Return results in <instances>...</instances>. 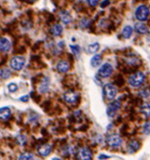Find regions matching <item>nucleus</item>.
Segmentation results:
<instances>
[{"label": "nucleus", "mask_w": 150, "mask_h": 160, "mask_svg": "<svg viewBox=\"0 0 150 160\" xmlns=\"http://www.w3.org/2000/svg\"><path fill=\"white\" fill-rule=\"evenodd\" d=\"M70 48L71 49L72 51L73 52V54L76 55V56L80 54V51H81V48L78 45H70Z\"/></svg>", "instance_id": "26"}, {"label": "nucleus", "mask_w": 150, "mask_h": 160, "mask_svg": "<svg viewBox=\"0 0 150 160\" xmlns=\"http://www.w3.org/2000/svg\"><path fill=\"white\" fill-rule=\"evenodd\" d=\"M49 85H50V79L48 77H44L42 79L41 84L39 87V91L42 93H45L48 91Z\"/></svg>", "instance_id": "14"}, {"label": "nucleus", "mask_w": 150, "mask_h": 160, "mask_svg": "<svg viewBox=\"0 0 150 160\" xmlns=\"http://www.w3.org/2000/svg\"><path fill=\"white\" fill-rule=\"evenodd\" d=\"M110 4L109 0H104L103 2H102V4H101V7L102 8H106Z\"/></svg>", "instance_id": "39"}, {"label": "nucleus", "mask_w": 150, "mask_h": 160, "mask_svg": "<svg viewBox=\"0 0 150 160\" xmlns=\"http://www.w3.org/2000/svg\"><path fill=\"white\" fill-rule=\"evenodd\" d=\"M81 156L83 159L89 160V159H92L93 153H92V151H91V149L87 148V147H85V148H83L81 150Z\"/></svg>", "instance_id": "17"}, {"label": "nucleus", "mask_w": 150, "mask_h": 160, "mask_svg": "<svg viewBox=\"0 0 150 160\" xmlns=\"http://www.w3.org/2000/svg\"><path fill=\"white\" fill-rule=\"evenodd\" d=\"M59 16L60 18L61 21H62L64 24H68L71 23V21H72L71 15H70V14L68 11H66V10L60 11Z\"/></svg>", "instance_id": "10"}, {"label": "nucleus", "mask_w": 150, "mask_h": 160, "mask_svg": "<svg viewBox=\"0 0 150 160\" xmlns=\"http://www.w3.org/2000/svg\"><path fill=\"white\" fill-rule=\"evenodd\" d=\"M87 2L89 4V5L95 7V6H96L97 4H99V0H87Z\"/></svg>", "instance_id": "34"}, {"label": "nucleus", "mask_w": 150, "mask_h": 160, "mask_svg": "<svg viewBox=\"0 0 150 160\" xmlns=\"http://www.w3.org/2000/svg\"><path fill=\"white\" fill-rule=\"evenodd\" d=\"M8 88L9 91L11 92V93H14L18 89V86L15 83H10L8 85Z\"/></svg>", "instance_id": "31"}, {"label": "nucleus", "mask_w": 150, "mask_h": 160, "mask_svg": "<svg viewBox=\"0 0 150 160\" xmlns=\"http://www.w3.org/2000/svg\"><path fill=\"white\" fill-rule=\"evenodd\" d=\"M140 143L139 141H131L128 144V145L127 147V151H128V153H134V152H136L140 149Z\"/></svg>", "instance_id": "12"}, {"label": "nucleus", "mask_w": 150, "mask_h": 160, "mask_svg": "<svg viewBox=\"0 0 150 160\" xmlns=\"http://www.w3.org/2000/svg\"><path fill=\"white\" fill-rule=\"evenodd\" d=\"M24 42H25V43L28 44V45H30V43H30V39L28 37L24 39Z\"/></svg>", "instance_id": "46"}, {"label": "nucleus", "mask_w": 150, "mask_h": 160, "mask_svg": "<svg viewBox=\"0 0 150 160\" xmlns=\"http://www.w3.org/2000/svg\"><path fill=\"white\" fill-rule=\"evenodd\" d=\"M134 29H135L137 33L139 34H146L149 32L148 27L145 25L144 24L141 23L135 24V25H134Z\"/></svg>", "instance_id": "15"}, {"label": "nucleus", "mask_w": 150, "mask_h": 160, "mask_svg": "<svg viewBox=\"0 0 150 160\" xmlns=\"http://www.w3.org/2000/svg\"><path fill=\"white\" fill-rule=\"evenodd\" d=\"M143 133L146 135H149L150 134V121L147 122L145 124L143 125Z\"/></svg>", "instance_id": "27"}, {"label": "nucleus", "mask_w": 150, "mask_h": 160, "mask_svg": "<svg viewBox=\"0 0 150 160\" xmlns=\"http://www.w3.org/2000/svg\"><path fill=\"white\" fill-rule=\"evenodd\" d=\"M58 72L64 73L68 72L70 70V64L66 61H60L58 63L56 66Z\"/></svg>", "instance_id": "13"}, {"label": "nucleus", "mask_w": 150, "mask_h": 160, "mask_svg": "<svg viewBox=\"0 0 150 160\" xmlns=\"http://www.w3.org/2000/svg\"><path fill=\"white\" fill-rule=\"evenodd\" d=\"M16 140L18 141V143H20V144H22V145H24L25 143H26V137H24V135H22V134L18 135L17 137H16Z\"/></svg>", "instance_id": "28"}, {"label": "nucleus", "mask_w": 150, "mask_h": 160, "mask_svg": "<svg viewBox=\"0 0 150 160\" xmlns=\"http://www.w3.org/2000/svg\"><path fill=\"white\" fill-rule=\"evenodd\" d=\"M110 158V156L106 155L105 154H101L99 155L98 159H108Z\"/></svg>", "instance_id": "43"}, {"label": "nucleus", "mask_w": 150, "mask_h": 160, "mask_svg": "<svg viewBox=\"0 0 150 160\" xmlns=\"http://www.w3.org/2000/svg\"><path fill=\"white\" fill-rule=\"evenodd\" d=\"M87 128H88V127H87L86 125H83V126H82L80 128H79V130L82 132H85L87 130Z\"/></svg>", "instance_id": "44"}, {"label": "nucleus", "mask_w": 150, "mask_h": 160, "mask_svg": "<svg viewBox=\"0 0 150 160\" xmlns=\"http://www.w3.org/2000/svg\"><path fill=\"white\" fill-rule=\"evenodd\" d=\"M63 31V28L62 25L60 24H56L52 27V29H51V33L52 35L55 37H58L60 36L61 34H62Z\"/></svg>", "instance_id": "18"}, {"label": "nucleus", "mask_w": 150, "mask_h": 160, "mask_svg": "<svg viewBox=\"0 0 150 160\" xmlns=\"http://www.w3.org/2000/svg\"><path fill=\"white\" fill-rule=\"evenodd\" d=\"M121 107L120 102L118 100H116L112 101V103H110L108 107H107L106 113L110 118H113L116 115V112H117L118 110H120Z\"/></svg>", "instance_id": "6"}, {"label": "nucleus", "mask_w": 150, "mask_h": 160, "mask_svg": "<svg viewBox=\"0 0 150 160\" xmlns=\"http://www.w3.org/2000/svg\"><path fill=\"white\" fill-rule=\"evenodd\" d=\"M90 22L89 20H87V19H82L81 21V23H80V25L82 28H87L89 26V23Z\"/></svg>", "instance_id": "33"}, {"label": "nucleus", "mask_w": 150, "mask_h": 160, "mask_svg": "<svg viewBox=\"0 0 150 160\" xmlns=\"http://www.w3.org/2000/svg\"><path fill=\"white\" fill-rule=\"evenodd\" d=\"M11 76V71L8 68L0 70V77L3 79H8Z\"/></svg>", "instance_id": "22"}, {"label": "nucleus", "mask_w": 150, "mask_h": 160, "mask_svg": "<svg viewBox=\"0 0 150 160\" xmlns=\"http://www.w3.org/2000/svg\"><path fill=\"white\" fill-rule=\"evenodd\" d=\"M103 95L105 99L112 100L114 99L116 95V89L112 84H106L103 87Z\"/></svg>", "instance_id": "3"}, {"label": "nucleus", "mask_w": 150, "mask_h": 160, "mask_svg": "<svg viewBox=\"0 0 150 160\" xmlns=\"http://www.w3.org/2000/svg\"><path fill=\"white\" fill-rule=\"evenodd\" d=\"M33 99L34 100V101H35V102L36 103H40L41 100V95L37 94V95H35V96L33 98Z\"/></svg>", "instance_id": "35"}, {"label": "nucleus", "mask_w": 150, "mask_h": 160, "mask_svg": "<svg viewBox=\"0 0 150 160\" xmlns=\"http://www.w3.org/2000/svg\"><path fill=\"white\" fill-rule=\"evenodd\" d=\"M125 81L124 78H122V76H119L118 77H116V79L115 81V84L118 86V87H122V86H123L124 85Z\"/></svg>", "instance_id": "29"}, {"label": "nucleus", "mask_w": 150, "mask_h": 160, "mask_svg": "<svg viewBox=\"0 0 150 160\" xmlns=\"http://www.w3.org/2000/svg\"><path fill=\"white\" fill-rule=\"evenodd\" d=\"M0 66H1V64H0Z\"/></svg>", "instance_id": "48"}, {"label": "nucleus", "mask_w": 150, "mask_h": 160, "mask_svg": "<svg viewBox=\"0 0 150 160\" xmlns=\"http://www.w3.org/2000/svg\"><path fill=\"white\" fill-rule=\"evenodd\" d=\"M132 33H133L132 27L131 26H126L123 29V30H122V35L124 39H127L131 37V35H132Z\"/></svg>", "instance_id": "21"}, {"label": "nucleus", "mask_w": 150, "mask_h": 160, "mask_svg": "<svg viewBox=\"0 0 150 160\" xmlns=\"http://www.w3.org/2000/svg\"><path fill=\"white\" fill-rule=\"evenodd\" d=\"M140 112L148 118L150 117V105L149 103L142 104L140 107Z\"/></svg>", "instance_id": "20"}, {"label": "nucleus", "mask_w": 150, "mask_h": 160, "mask_svg": "<svg viewBox=\"0 0 150 160\" xmlns=\"http://www.w3.org/2000/svg\"><path fill=\"white\" fill-rule=\"evenodd\" d=\"M145 76L141 72H138L134 74L128 79V82L133 87H138L141 85L145 81Z\"/></svg>", "instance_id": "1"}, {"label": "nucleus", "mask_w": 150, "mask_h": 160, "mask_svg": "<svg viewBox=\"0 0 150 160\" xmlns=\"http://www.w3.org/2000/svg\"><path fill=\"white\" fill-rule=\"evenodd\" d=\"M99 45L98 43H95L91 44L88 46V51L91 54H95L99 50Z\"/></svg>", "instance_id": "23"}, {"label": "nucleus", "mask_w": 150, "mask_h": 160, "mask_svg": "<svg viewBox=\"0 0 150 160\" xmlns=\"http://www.w3.org/2000/svg\"><path fill=\"white\" fill-rule=\"evenodd\" d=\"M78 95L72 90L66 91L64 94V99L68 103H75L78 99Z\"/></svg>", "instance_id": "8"}, {"label": "nucleus", "mask_w": 150, "mask_h": 160, "mask_svg": "<svg viewBox=\"0 0 150 160\" xmlns=\"http://www.w3.org/2000/svg\"><path fill=\"white\" fill-rule=\"evenodd\" d=\"M7 60H8V55H5L2 58L1 61H0V64H1V65H4V64L7 62Z\"/></svg>", "instance_id": "38"}, {"label": "nucleus", "mask_w": 150, "mask_h": 160, "mask_svg": "<svg viewBox=\"0 0 150 160\" xmlns=\"http://www.w3.org/2000/svg\"><path fill=\"white\" fill-rule=\"evenodd\" d=\"M19 99L23 102H27L29 101V96L28 95H24V96L21 97Z\"/></svg>", "instance_id": "40"}, {"label": "nucleus", "mask_w": 150, "mask_h": 160, "mask_svg": "<svg viewBox=\"0 0 150 160\" xmlns=\"http://www.w3.org/2000/svg\"><path fill=\"white\" fill-rule=\"evenodd\" d=\"M20 2H26L27 4H33L34 3H35L37 0H19Z\"/></svg>", "instance_id": "41"}, {"label": "nucleus", "mask_w": 150, "mask_h": 160, "mask_svg": "<svg viewBox=\"0 0 150 160\" xmlns=\"http://www.w3.org/2000/svg\"><path fill=\"white\" fill-rule=\"evenodd\" d=\"M26 47H24V45H22V46H19V47H16V49H14V50L13 51V54L23 55L26 53Z\"/></svg>", "instance_id": "24"}, {"label": "nucleus", "mask_w": 150, "mask_h": 160, "mask_svg": "<svg viewBox=\"0 0 150 160\" xmlns=\"http://www.w3.org/2000/svg\"><path fill=\"white\" fill-rule=\"evenodd\" d=\"M33 158H34V155L33 153L26 152L21 154L18 158V159H33Z\"/></svg>", "instance_id": "25"}, {"label": "nucleus", "mask_w": 150, "mask_h": 160, "mask_svg": "<svg viewBox=\"0 0 150 160\" xmlns=\"http://www.w3.org/2000/svg\"><path fill=\"white\" fill-rule=\"evenodd\" d=\"M37 151L38 153L40 155L43 157H46L50 155V153L51 151V147L48 144H41V145H39L37 147Z\"/></svg>", "instance_id": "9"}, {"label": "nucleus", "mask_w": 150, "mask_h": 160, "mask_svg": "<svg viewBox=\"0 0 150 160\" xmlns=\"http://www.w3.org/2000/svg\"><path fill=\"white\" fill-rule=\"evenodd\" d=\"M59 123L60 124H64L65 123V120L64 119H60L59 120Z\"/></svg>", "instance_id": "47"}, {"label": "nucleus", "mask_w": 150, "mask_h": 160, "mask_svg": "<svg viewBox=\"0 0 150 160\" xmlns=\"http://www.w3.org/2000/svg\"><path fill=\"white\" fill-rule=\"evenodd\" d=\"M30 60H31L32 61H36L37 62V61L41 60V57L37 55H32V56L30 57Z\"/></svg>", "instance_id": "36"}, {"label": "nucleus", "mask_w": 150, "mask_h": 160, "mask_svg": "<svg viewBox=\"0 0 150 160\" xmlns=\"http://www.w3.org/2000/svg\"><path fill=\"white\" fill-rule=\"evenodd\" d=\"M11 49V43L8 39L5 37L0 38V51L8 52Z\"/></svg>", "instance_id": "11"}, {"label": "nucleus", "mask_w": 150, "mask_h": 160, "mask_svg": "<svg viewBox=\"0 0 150 160\" xmlns=\"http://www.w3.org/2000/svg\"><path fill=\"white\" fill-rule=\"evenodd\" d=\"M39 43L40 42H37V43H36L33 46V47H32V51H37L39 47H40V44H39Z\"/></svg>", "instance_id": "37"}, {"label": "nucleus", "mask_w": 150, "mask_h": 160, "mask_svg": "<svg viewBox=\"0 0 150 160\" xmlns=\"http://www.w3.org/2000/svg\"><path fill=\"white\" fill-rule=\"evenodd\" d=\"M41 134H42V135H44V137L47 136L48 132H47V129L45 128H43L41 129Z\"/></svg>", "instance_id": "42"}, {"label": "nucleus", "mask_w": 150, "mask_h": 160, "mask_svg": "<svg viewBox=\"0 0 150 160\" xmlns=\"http://www.w3.org/2000/svg\"><path fill=\"white\" fill-rule=\"evenodd\" d=\"M149 14V9L145 5H140L135 12V16L140 21H145L148 19Z\"/></svg>", "instance_id": "4"}, {"label": "nucleus", "mask_w": 150, "mask_h": 160, "mask_svg": "<svg viewBox=\"0 0 150 160\" xmlns=\"http://www.w3.org/2000/svg\"><path fill=\"white\" fill-rule=\"evenodd\" d=\"M26 14H27V16H29V18H30L32 17V15H33V10H29L28 11L26 12Z\"/></svg>", "instance_id": "45"}, {"label": "nucleus", "mask_w": 150, "mask_h": 160, "mask_svg": "<svg viewBox=\"0 0 150 160\" xmlns=\"http://www.w3.org/2000/svg\"><path fill=\"white\" fill-rule=\"evenodd\" d=\"M43 104H44V105L42 106V107L44 108V110L45 112H47L48 111H50L51 108V103L50 101H48V100L45 101Z\"/></svg>", "instance_id": "30"}, {"label": "nucleus", "mask_w": 150, "mask_h": 160, "mask_svg": "<svg viewBox=\"0 0 150 160\" xmlns=\"http://www.w3.org/2000/svg\"><path fill=\"white\" fill-rule=\"evenodd\" d=\"M149 94H150V91L148 90V89H144V90H142L139 92V95L142 97H148Z\"/></svg>", "instance_id": "32"}, {"label": "nucleus", "mask_w": 150, "mask_h": 160, "mask_svg": "<svg viewBox=\"0 0 150 160\" xmlns=\"http://www.w3.org/2000/svg\"><path fill=\"white\" fill-rule=\"evenodd\" d=\"M26 63V60L23 56H15L10 61L11 68L14 70L20 71L23 68Z\"/></svg>", "instance_id": "2"}, {"label": "nucleus", "mask_w": 150, "mask_h": 160, "mask_svg": "<svg viewBox=\"0 0 150 160\" xmlns=\"http://www.w3.org/2000/svg\"><path fill=\"white\" fill-rule=\"evenodd\" d=\"M102 61V56L100 54H96L91 58V65L94 68L98 67Z\"/></svg>", "instance_id": "16"}, {"label": "nucleus", "mask_w": 150, "mask_h": 160, "mask_svg": "<svg viewBox=\"0 0 150 160\" xmlns=\"http://www.w3.org/2000/svg\"><path fill=\"white\" fill-rule=\"evenodd\" d=\"M112 66L109 63H106L99 68L98 70V75L102 78H107L112 75Z\"/></svg>", "instance_id": "7"}, {"label": "nucleus", "mask_w": 150, "mask_h": 160, "mask_svg": "<svg viewBox=\"0 0 150 160\" xmlns=\"http://www.w3.org/2000/svg\"><path fill=\"white\" fill-rule=\"evenodd\" d=\"M11 116L10 108L7 107H2L0 109V118L2 120H7Z\"/></svg>", "instance_id": "19"}, {"label": "nucleus", "mask_w": 150, "mask_h": 160, "mask_svg": "<svg viewBox=\"0 0 150 160\" xmlns=\"http://www.w3.org/2000/svg\"><path fill=\"white\" fill-rule=\"evenodd\" d=\"M106 143L110 147H116L121 145L122 143V140L117 134H110L109 136L107 137L106 138Z\"/></svg>", "instance_id": "5"}]
</instances>
